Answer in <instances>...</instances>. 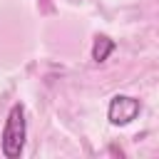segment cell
<instances>
[{"label":"cell","instance_id":"6da1fadb","mask_svg":"<svg viewBox=\"0 0 159 159\" xmlns=\"http://www.w3.org/2000/svg\"><path fill=\"white\" fill-rule=\"evenodd\" d=\"M25 134H27V127H25V107L17 102V104L10 107L7 122H5V129H2V154L7 159H17L22 154Z\"/></svg>","mask_w":159,"mask_h":159},{"label":"cell","instance_id":"7a4b0ae2","mask_svg":"<svg viewBox=\"0 0 159 159\" xmlns=\"http://www.w3.org/2000/svg\"><path fill=\"white\" fill-rule=\"evenodd\" d=\"M139 109H142V107H139V99H134V97H129V94H117V97H112L107 114H109V122H112V124L124 127V124H129L132 119H137Z\"/></svg>","mask_w":159,"mask_h":159},{"label":"cell","instance_id":"3957f363","mask_svg":"<svg viewBox=\"0 0 159 159\" xmlns=\"http://www.w3.org/2000/svg\"><path fill=\"white\" fill-rule=\"evenodd\" d=\"M114 40H109L107 35H97L94 37V45H92V60L94 62H104L112 52H114Z\"/></svg>","mask_w":159,"mask_h":159}]
</instances>
